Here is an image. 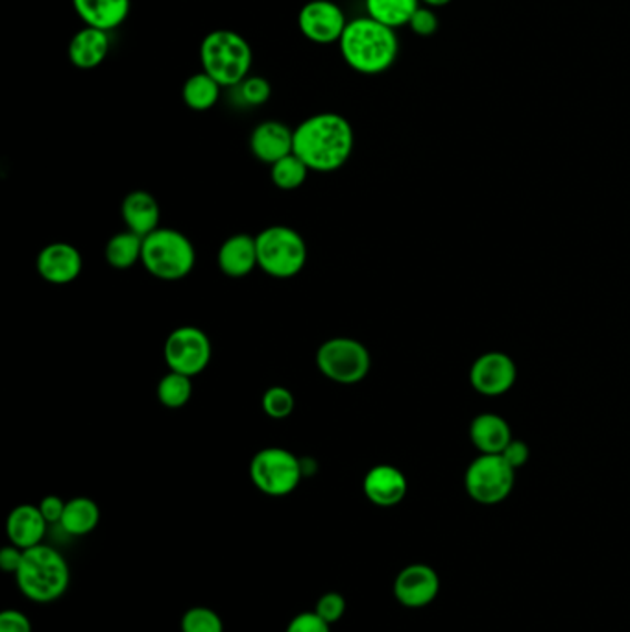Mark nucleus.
Returning a JSON list of instances; mask_svg holds the SVG:
<instances>
[{
	"instance_id": "obj_1",
	"label": "nucleus",
	"mask_w": 630,
	"mask_h": 632,
	"mask_svg": "<svg viewBox=\"0 0 630 632\" xmlns=\"http://www.w3.org/2000/svg\"><path fill=\"white\" fill-rule=\"evenodd\" d=\"M354 148V128L341 113L311 115L294 130V154L315 172L343 169Z\"/></svg>"
},
{
	"instance_id": "obj_2",
	"label": "nucleus",
	"mask_w": 630,
	"mask_h": 632,
	"mask_svg": "<svg viewBox=\"0 0 630 632\" xmlns=\"http://www.w3.org/2000/svg\"><path fill=\"white\" fill-rule=\"evenodd\" d=\"M338 47L346 66L364 77H380L392 69L400 56L396 30L368 16L348 21Z\"/></svg>"
},
{
	"instance_id": "obj_3",
	"label": "nucleus",
	"mask_w": 630,
	"mask_h": 632,
	"mask_svg": "<svg viewBox=\"0 0 630 632\" xmlns=\"http://www.w3.org/2000/svg\"><path fill=\"white\" fill-rule=\"evenodd\" d=\"M16 579L17 586L27 600L33 603H52L60 600L69 589L71 570L60 551L39 544L24 550V559Z\"/></svg>"
},
{
	"instance_id": "obj_4",
	"label": "nucleus",
	"mask_w": 630,
	"mask_h": 632,
	"mask_svg": "<svg viewBox=\"0 0 630 632\" xmlns=\"http://www.w3.org/2000/svg\"><path fill=\"white\" fill-rule=\"evenodd\" d=\"M200 63L223 88H237L250 77L254 50L240 33L218 28L201 39Z\"/></svg>"
},
{
	"instance_id": "obj_5",
	"label": "nucleus",
	"mask_w": 630,
	"mask_h": 632,
	"mask_svg": "<svg viewBox=\"0 0 630 632\" xmlns=\"http://www.w3.org/2000/svg\"><path fill=\"white\" fill-rule=\"evenodd\" d=\"M141 263L154 278L178 282L195 268V245L178 229L158 228L142 239Z\"/></svg>"
},
{
	"instance_id": "obj_6",
	"label": "nucleus",
	"mask_w": 630,
	"mask_h": 632,
	"mask_svg": "<svg viewBox=\"0 0 630 632\" xmlns=\"http://www.w3.org/2000/svg\"><path fill=\"white\" fill-rule=\"evenodd\" d=\"M257 263L272 278L291 279L304 270L307 245L304 237L288 226H270L256 235Z\"/></svg>"
},
{
	"instance_id": "obj_7",
	"label": "nucleus",
	"mask_w": 630,
	"mask_h": 632,
	"mask_svg": "<svg viewBox=\"0 0 630 632\" xmlns=\"http://www.w3.org/2000/svg\"><path fill=\"white\" fill-rule=\"evenodd\" d=\"M250 480L267 496H288L304 480L302 458L283 447H265L252 458Z\"/></svg>"
},
{
	"instance_id": "obj_8",
	"label": "nucleus",
	"mask_w": 630,
	"mask_h": 632,
	"mask_svg": "<svg viewBox=\"0 0 630 632\" xmlns=\"http://www.w3.org/2000/svg\"><path fill=\"white\" fill-rule=\"evenodd\" d=\"M516 483V470L501 455L479 453L464 474L467 496L479 505H498L511 496Z\"/></svg>"
},
{
	"instance_id": "obj_9",
	"label": "nucleus",
	"mask_w": 630,
	"mask_h": 632,
	"mask_svg": "<svg viewBox=\"0 0 630 632\" xmlns=\"http://www.w3.org/2000/svg\"><path fill=\"white\" fill-rule=\"evenodd\" d=\"M316 366L322 376L341 383L355 385L368 376L372 355L360 340L350 337L329 338L316 352Z\"/></svg>"
},
{
	"instance_id": "obj_10",
	"label": "nucleus",
	"mask_w": 630,
	"mask_h": 632,
	"mask_svg": "<svg viewBox=\"0 0 630 632\" xmlns=\"http://www.w3.org/2000/svg\"><path fill=\"white\" fill-rule=\"evenodd\" d=\"M211 340L200 327L181 326L170 333L164 355L170 371L195 377L206 371L211 361Z\"/></svg>"
},
{
	"instance_id": "obj_11",
	"label": "nucleus",
	"mask_w": 630,
	"mask_h": 632,
	"mask_svg": "<svg viewBox=\"0 0 630 632\" xmlns=\"http://www.w3.org/2000/svg\"><path fill=\"white\" fill-rule=\"evenodd\" d=\"M346 27L348 19L343 8L332 0H309L298 13L299 32L311 43H338Z\"/></svg>"
},
{
	"instance_id": "obj_12",
	"label": "nucleus",
	"mask_w": 630,
	"mask_h": 632,
	"mask_svg": "<svg viewBox=\"0 0 630 632\" xmlns=\"http://www.w3.org/2000/svg\"><path fill=\"white\" fill-rule=\"evenodd\" d=\"M518 379L516 363L503 352H486L473 361L470 385L486 398H498L509 393Z\"/></svg>"
},
{
	"instance_id": "obj_13",
	"label": "nucleus",
	"mask_w": 630,
	"mask_h": 632,
	"mask_svg": "<svg viewBox=\"0 0 630 632\" xmlns=\"http://www.w3.org/2000/svg\"><path fill=\"white\" fill-rule=\"evenodd\" d=\"M441 577L427 564H411L397 573L394 598L405 609H425L439 598Z\"/></svg>"
},
{
	"instance_id": "obj_14",
	"label": "nucleus",
	"mask_w": 630,
	"mask_h": 632,
	"mask_svg": "<svg viewBox=\"0 0 630 632\" xmlns=\"http://www.w3.org/2000/svg\"><path fill=\"white\" fill-rule=\"evenodd\" d=\"M407 491V477L392 464H377L364 475V496L377 507H396L405 500Z\"/></svg>"
},
{
	"instance_id": "obj_15",
	"label": "nucleus",
	"mask_w": 630,
	"mask_h": 632,
	"mask_svg": "<svg viewBox=\"0 0 630 632\" xmlns=\"http://www.w3.org/2000/svg\"><path fill=\"white\" fill-rule=\"evenodd\" d=\"M38 273L52 285H67L82 273V254L69 243H52L39 251Z\"/></svg>"
},
{
	"instance_id": "obj_16",
	"label": "nucleus",
	"mask_w": 630,
	"mask_h": 632,
	"mask_svg": "<svg viewBox=\"0 0 630 632\" xmlns=\"http://www.w3.org/2000/svg\"><path fill=\"white\" fill-rule=\"evenodd\" d=\"M250 150L259 161L274 165L294 152V130L279 120H265L252 130Z\"/></svg>"
},
{
	"instance_id": "obj_17",
	"label": "nucleus",
	"mask_w": 630,
	"mask_h": 632,
	"mask_svg": "<svg viewBox=\"0 0 630 632\" xmlns=\"http://www.w3.org/2000/svg\"><path fill=\"white\" fill-rule=\"evenodd\" d=\"M218 268L229 278H246L259 267L256 237L248 234L232 235L218 250Z\"/></svg>"
},
{
	"instance_id": "obj_18",
	"label": "nucleus",
	"mask_w": 630,
	"mask_h": 632,
	"mask_svg": "<svg viewBox=\"0 0 630 632\" xmlns=\"http://www.w3.org/2000/svg\"><path fill=\"white\" fill-rule=\"evenodd\" d=\"M109 33L98 28L86 27L78 30L69 41L67 47V56L69 61L77 69L82 71H91L102 66L104 60L109 55Z\"/></svg>"
},
{
	"instance_id": "obj_19",
	"label": "nucleus",
	"mask_w": 630,
	"mask_h": 632,
	"mask_svg": "<svg viewBox=\"0 0 630 632\" xmlns=\"http://www.w3.org/2000/svg\"><path fill=\"white\" fill-rule=\"evenodd\" d=\"M49 522L45 520L38 505H19L11 511L6 522V533L11 544L30 550L36 545L43 544Z\"/></svg>"
},
{
	"instance_id": "obj_20",
	"label": "nucleus",
	"mask_w": 630,
	"mask_h": 632,
	"mask_svg": "<svg viewBox=\"0 0 630 632\" xmlns=\"http://www.w3.org/2000/svg\"><path fill=\"white\" fill-rule=\"evenodd\" d=\"M72 8L86 27L109 33L128 19L131 0H72Z\"/></svg>"
},
{
	"instance_id": "obj_21",
	"label": "nucleus",
	"mask_w": 630,
	"mask_h": 632,
	"mask_svg": "<svg viewBox=\"0 0 630 632\" xmlns=\"http://www.w3.org/2000/svg\"><path fill=\"white\" fill-rule=\"evenodd\" d=\"M122 220L128 231L147 237L156 229L161 228V209L156 198L148 191H131L126 195L120 206Z\"/></svg>"
},
{
	"instance_id": "obj_22",
	"label": "nucleus",
	"mask_w": 630,
	"mask_h": 632,
	"mask_svg": "<svg viewBox=\"0 0 630 632\" xmlns=\"http://www.w3.org/2000/svg\"><path fill=\"white\" fill-rule=\"evenodd\" d=\"M512 438L509 422L494 413L478 415L470 424V441L484 455H500Z\"/></svg>"
},
{
	"instance_id": "obj_23",
	"label": "nucleus",
	"mask_w": 630,
	"mask_h": 632,
	"mask_svg": "<svg viewBox=\"0 0 630 632\" xmlns=\"http://www.w3.org/2000/svg\"><path fill=\"white\" fill-rule=\"evenodd\" d=\"M100 522V508L91 497H72L66 505V513L60 525L71 536H86L97 529Z\"/></svg>"
},
{
	"instance_id": "obj_24",
	"label": "nucleus",
	"mask_w": 630,
	"mask_h": 632,
	"mask_svg": "<svg viewBox=\"0 0 630 632\" xmlns=\"http://www.w3.org/2000/svg\"><path fill=\"white\" fill-rule=\"evenodd\" d=\"M220 91H223V86L207 72L201 71L185 80L181 99L185 106L193 111H207L217 106Z\"/></svg>"
},
{
	"instance_id": "obj_25",
	"label": "nucleus",
	"mask_w": 630,
	"mask_h": 632,
	"mask_svg": "<svg viewBox=\"0 0 630 632\" xmlns=\"http://www.w3.org/2000/svg\"><path fill=\"white\" fill-rule=\"evenodd\" d=\"M366 13L386 27H407L414 11L420 8V0H364Z\"/></svg>"
},
{
	"instance_id": "obj_26",
	"label": "nucleus",
	"mask_w": 630,
	"mask_h": 632,
	"mask_svg": "<svg viewBox=\"0 0 630 632\" xmlns=\"http://www.w3.org/2000/svg\"><path fill=\"white\" fill-rule=\"evenodd\" d=\"M142 239L145 237L134 231H120L114 235L106 245V261L117 270L134 267L136 263L141 261Z\"/></svg>"
},
{
	"instance_id": "obj_27",
	"label": "nucleus",
	"mask_w": 630,
	"mask_h": 632,
	"mask_svg": "<svg viewBox=\"0 0 630 632\" xmlns=\"http://www.w3.org/2000/svg\"><path fill=\"white\" fill-rule=\"evenodd\" d=\"M309 172V167L293 152L287 158L279 159L277 164L272 165V184L282 191H294L304 186Z\"/></svg>"
},
{
	"instance_id": "obj_28",
	"label": "nucleus",
	"mask_w": 630,
	"mask_h": 632,
	"mask_svg": "<svg viewBox=\"0 0 630 632\" xmlns=\"http://www.w3.org/2000/svg\"><path fill=\"white\" fill-rule=\"evenodd\" d=\"M190 379L193 377L173 371L167 376L161 377L158 385L159 404L165 405L167 409H181L189 404L190 396H193V382Z\"/></svg>"
},
{
	"instance_id": "obj_29",
	"label": "nucleus",
	"mask_w": 630,
	"mask_h": 632,
	"mask_svg": "<svg viewBox=\"0 0 630 632\" xmlns=\"http://www.w3.org/2000/svg\"><path fill=\"white\" fill-rule=\"evenodd\" d=\"M181 632H224L223 618L207 606H193L181 618Z\"/></svg>"
},
{
	"instance_id": "obj_30",
	"label": "nucleus",
	"mask_w": 630,
	"mask_h": 632,
	"mask_svg": "<svg viewBox=\"0 0 630 632\" xmlns=\"http://www.w3.org/2000/svg\"><path fill=\"white\" fill-rule=\"evenodd\" d=\"M263 411L267 413L274 421H283L287 416L293 415L294 396L288 388L270 387L267 393L263 394Z\"/></svg>"
},
{
	"instance_id": "obj_31",
	"label": "nucleus",
	"mask_w": 630,
	"mask_h": 632,
	"mask_svg": "<svg viewBox=\"0 0 630 632\" xmlns=\"http://www.w3.org/2000/svg\"><path fill=\"white\" fill-rule=\"evenodd\" d=\"M239 97L246 106L267 105L272 97V86L267 78L248 77L237 86Z\"/></svg>"
},
{
	"instance_id": "obj_32",
	"label": "nucleus",
	"mask_w": 630,
	"mask_h": 632,
	"mask_svg": "<svg viewBox=\"0 0 630 632\" xmlns=\"http://www.w3.org/2000/svg\"><path fill=\"white\" fill-rule=\"evenodd\" d=\"M316 614L324 620V622L333 623L341 622L346 612V600L343 595L337 594V592H327V594L322 595L318 603H316Z\"/></svg>"
},
{
	"instance_id": "obj_33",
	"label": "nucleus",
	"mask_w": 630,
	"mask_h": 632,
	"mask_svg": "<svg viewBox=\"0 0 630 632\" xmlns=\"http://www.w3.org/2000/svg\"><path fill=\"white\" fill-rule=\"evenodd\" d=\"M407 27L420 38H430V36L436 33V30L441 27V21H439V16L433 8L420 4L419 10L414 11V16L411 17Z\"/></svg>"
},
{
	"instance_id": "obj_34",
	"label": "nucleus",
	"mask_w": 630,
	"mask_h": 632,
	"mask_svg": "<svg viewBox=\"0 0 630 632\" xmlns=\"http://www.w3.org/2000/svg\"><path fill=\"white\" fill-rule=\"evenodd\" d=\"M285 632H332V625L324 622L316 612H302L291 620Z\"/></svg>"
},
{
	"instance_id": "obj_35",
	"label": "nucleus",
	"mask_w": 630,
	"mask_h": 632,
	"mask_svg": "<svg viewBox=\"0 0 630 632\" xmlns=\"http://www.w3.org/2000/svg\"><path fill=\"white\" fill-rule=\"evenodd\" d=\"M501 457L505 458L506 463L511 464L512 468L520 470L529 463V457H531V450H529L528 444L523 441H518V438H512L509 444H506L505 450L500 453Z\"/></svg>"
},
{
	"instance_id": "obj_36",
	"label": "nucleus",
	"mask_w": 630,
	"mask_h": 632,
	"mask_svg": "<svg viewBox=\"0 0 630 632\" xmlns=\"http://www.w3.org/2000/svg\"><path fill=\"white\" fill-rule=\"evenodd\" d=\"M0 632H32V622L21 611H4L0 614Z\"/></svg>"
},
{
	"instance_id": "obj_37",
	"label": "nucleus",
	"mask_w": 630,
	"mask_h": 632,
	"mask_svg": "<svg viewBox=\"0 0 630 632\" xmlns=\"http://www.w3.org/2000/svg\"><path fill=\"white\" fill-rule=\"evenodd\" d=\"M66 505L67 502H63L61 497L47 496L39 502L38 507L49 524H60L63 513H66Z\"/></svg>"
},
{
	"instance_id": "obj_38",
	"label": "nucleus",
	"mask_w": 630,
	"mask_h": 632,
	"mask_svg": "<svg viewBox=\"0 0 630 632\" xmlns=\"http://www.w3.org/2000/svg\"><path fill=\"white\" fill-rule=\"evenodd\" d=\"M22 559H24V550L17 547V545H6L0 551V567L6 573H17L21 567Z\"/></svg>"
},
{
	"instance_id": "obj_39",
	"label": "nucleus",
	"mask_w": 630,
	"mask_h": 632,
	"mask_svg": "<svg viewBox=\"0 0 630 632\" xmlns=\"http://www.w3.org/2000/svg\"><path fill=\"white\" fill-rule=\"evenodd\" d=\"M453 0H420V4L430 6V8H444V6L451 4Z\"/></svg>"
}]
</instances>
